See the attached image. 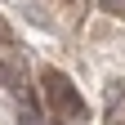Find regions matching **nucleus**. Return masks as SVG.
Returning <instances> with one entry per match:
<instances>
[{"label": "nucleus", "instance_id": "obj_1", "mask_svg": "<svg viewBox=\"0 0 125 125\" xmlns=\"http://www.w3.org/2000/svg\"><path fill=\"white\" fill-rule=\"evenodd\" d=\"M45 89H49V103H54V107H62L67 116H81V112H85L81 94L72 89V81H67L62 72H45Z\"/></svg>", "mask_w": 125, "mask_h": 125}, {"label": "nucleus", "instance_id": "obj_2", "mask_svg": "<svg viewBox=\"0 0 125 125\" xmlns=\"http://www.w3.org/2000/svg\"><path fill=\"white\" fill-rule=\"evenodd\" d=\"M103 9H112V13H125V0H98Z\"/></svg>", "mask_w": 125, "mask_h": 125}]
</instances>
